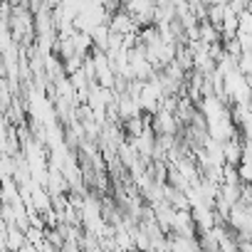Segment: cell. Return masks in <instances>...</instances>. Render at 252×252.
Returning a JSON list of instances; mask_svg holds the SVG:
<instances>
[{
    "instance_id": "6",
    "label": "cell",
    "mask_w": 252,
    "mask_h": 252,
    "mask_svg": "<svg viewBox=\"0 0 252 252\" xmlns=\"http://www.w3.org/2000/svg\"><path fill=\"white\" fill-rule=\"evenodd\" d=\"M168 186H173L176 190H186V188L190 186V181H188L176 166H171V168H168Z\"/></svg>"
},
{
    "instance_id": "5",
    "label": "cell",
    "mask_w": 252,
    "mask_h": 252,
    "mask_svg": "<svg viewBox=\"0 0 252 252\" xmlns=\"http://www.w3.org/2000/svg\"><path fill=\"white\" fill-rule=\"evenodd\" d=\"M198 40L205 42V45H215V42H220V32H218V28H213L208 20H203V25L198 28Z\"/></svg>"
},
{
    "instance_id": "1",
    "label": "cell",
    "mask_w": 252,
    "mask_h": 252,
    "mask_svg": "<svg viewBox=\"0 0 252 252\" xmlns=\"http://www.w3.org/2000/svg\"><path fill=\"white\" fill-rule=\"evenodd\" d=\"M151 129L154 134L158 136H173L176 129H178V119H176V111H168V109H156L154 111V119H151Z\"/></svg>"
},
{
    "instance_id": "4",
    "label": "cell",
    "mask_w": 252,
    "mask_h": 252,
    "mask_svg": "<svg viewBox=\"0 0 252 252\" xmlns=\"http://www.w3.org/2000/svg\"><path fill=\"white\" fill-rule=\"evenodd\" d=\"M23 247H30L25 232L18 225H8L5 227V250H23Z\"/></svg>"
},
{
    "instance_id": "7",
    "label": "cell",
    "mask_w": 252,
    "mask_h": 252,
    "mask_svg": "<svg viewBox=\"0 0 252 252\" xmlns=\"http://www.w3.org/2000/svg\"><path fill=\"white\" fill-rule=\"evenodd\" d=\"M235 32H252V13H250V8H242L237 13V30Z\"/></svg>"
},
{
    "instance_id": "3",
    "label": "cell",
    "mask_w": 252,
    "mask_h": 252,
    "mask_svg": "<svg viewBox=\"0 0 252 252\" xmlns=\"http://www.w3.org/2000/svg\"><path fill=\"white\" fill-rule=\"evenodd\" d=\"M190 218H193V225H195L198 232H200V230H208V227H213V225L218 222L215 210L208 208V205H195V208H190Z\"/></svg>"
},
{
    "instance_id": "2",
    "label": "cell",
    "mask_w": 252,
    "mask_h": 252,
    "mask_svg": "<svg viewBox=\"0 0 252 252\" xmlns=\"http://www.w3.org/2000/svg\"><path fill=\"white\" fill-rule=\"evenodd\" d=\"M106 25H109V30H111V32H116V35H126V32H134V30H139V25L131 20V15L126 13V10L114 13V15L106 20Z\"/></svg>"
}]
</instances>
